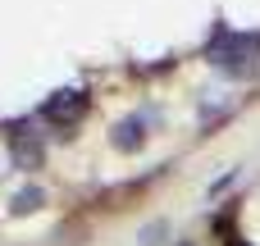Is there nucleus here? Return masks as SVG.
Segmentation results:
<instances>
[{
    "mask_svg": "<svg viewBox=\"0 0 260 246\" xmlns=\"http://www.w3.org/2000/svg\"><path fill=\"white\" fill-rule=\"evenodd\" d=\"M114 151H137L142 142H146V119H123V123H114Z\"/></svg>",
    "mask_w": 260,
    "mask_h": 246,
    "instance_id": "7ed1b4c3",
    "label": "nucleus"
},
{
    "mask_svg": "<svg viewBox=\"0 0 260 246\" xmlns=\"http://www.w3.org/2000/svg\"><path fill=\"white\" fill-rule=\"evenodd\" d=\"M82 114H87V96L82 91H55L41 105V119H50V123H78Z\"/></svg>",
    "mask_w": 260,
    "mask_h": 246,
    "instance_id": "f03ea898",
    "label": "nucleus"
},
{
    "mask_svg": "<svg viewBox=\"0 0 260 246\" xmlns=\"http://www.w3.org/2000/svg\"><path fill=\"white\" fill-rule=\"evenodd\" d=\"M46 205V192L41 187H23V192H14V201H9V215H32V210H41Z\"/></svg>",
    "mask_w": 260,
    "mask_h": 246,
    "instance_id": "20e7f679",
    "label": "nucleus"
},
{
    "mask_svg": "<svg viewBox=\"0 0 260 246\" xmlns=\"http://www.w3.org/2000/svg\"><path fill=\"white\" fill-rule=\"evenodd\" d=\"M260 37H247V32H229V27H215V41H210V59L233 73V78H247L260 68Z\"/></svg>",
    "mask_w": 260,
    "mask_h": 246,
    "instance_id": "f257e3e1",
    "label": "nucleus"
},
{
    "mask_svg": "<svg viewBox=\"0 0 260 246\" xmlns=\"http://www.w3.org/2000/svg\"><path fill=\"white\" fill-rule=\"evenodd\" d=\"M183 246H187V242H183Z\"/></svg>",
    "mask_w": 260,
    "mask_h": 246,
    "instance_id": "0eeeda50",
    "label": "nucleus"
},
{
    "mask_svg": "<svg viewBox=\"0 0 260 246\" xmlns=\"http://www.w3.org/2000/svg\"><path fill=\"white\" fill-rule=\"evenodd\" d=\"M160 237H165V224H151V228L142 233V242H146V246H160Z\"/></svg>",
    "mask_w": 260,
    "mask_h": 246,
    "instance_id": "423d86ee",
    "label": "nucleus"
},
{
    "mask_svg": "<svg viewBox=\"0 0 260 246\" xmlns=\"http://www.w3.org/2000/svg\"><path fill=\"white\" fill-rule=\"evenodd\" d=\"M14 160H18V164H27V169H37V164H41V146H37V142H27V146H23V142H14Z\"/></svg>",
    "mask_w": 260,
    "mask_h": 246,
    "instance_id": "39448f33",
    "label": "nucleus"
}]
</instances>
